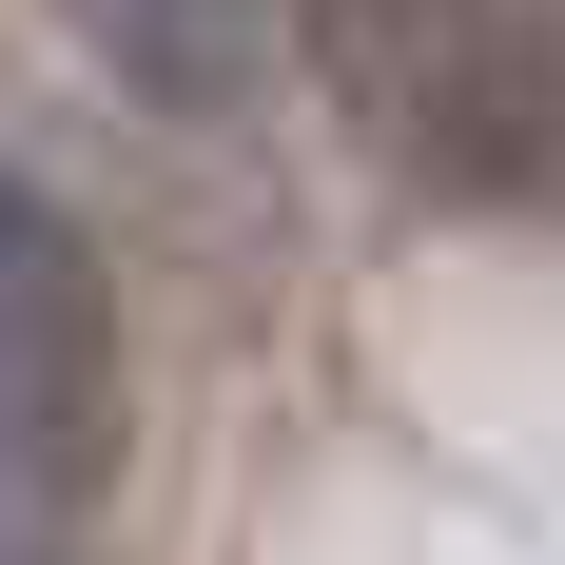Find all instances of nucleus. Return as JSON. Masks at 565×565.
Segmentation results:
<instances>
[{"label": "nucleus", "instance_id": "obj_1", "mask_svg": "<svg viewBox=\"0 0 565 565\" xmlns=\"http://www.w3.org/2000/svg\"><path fill=\"white\" fill-rule=\"evenodd\" d=\"M312 98L449 215H565V0H292Z\"/></svg>", "mask_w": 565, "mask_h": 565}, {"label": "nucleus", "instance_id": "obj_2", "mask_svg": "<svg viewBox=\"0 0 565 565\" xmlns=\"http://www.w3.org/2000/svg\"><path fill=\"white\" fill-rule=\"evenodd\" d=\"M78 468H98V274H78L58 195L0 175V546H40Z\"/></svg>", "mask_w": 565, "mask_h": 565}]
</instances>
